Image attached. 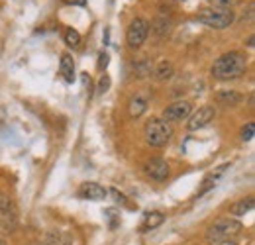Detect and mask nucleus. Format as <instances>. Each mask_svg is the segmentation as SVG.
Wrapping results in <instances>:
<instances>
[{
    "mask_svg": "<svg viewBox=\"0 0 255 245\" xmlns=\"http://www.w3.org/2000/svg\"><path fill=\"white\" fill-rule=\"evenodd\" d=\"M147 35H149V24L143 18H135V20H131V24L128 28V33H126L128 45L131 49H137V47H141L145 43Z\"/></svg>",
    "mask_w": 255,
    "mask_h": 245,
    "instance_id": "39448f33",
    "label": "nucleus"
},
{
    "mask_svg": "<svg viewBox=\"0 0 255 245\" xmlns=\"http://www.w3.org/2000/svg\"><path fill=\"white\" fill-rule=\"evenodd\" d=\"M191 110H192L191 102H187V100L175 102V104H171V106H167V108L163 110V120L169 123L181 122V120H185V118L191 116Z\"/></svg>",
    "mask_w": 255,
    "mask_h": 245,
    "instance_id": "6e6552de",
    "label": "nucleus"
},
{
    "mask_svg": "<svg viewBox=\"0 0 255 245\" xmlns=\"http://www.w3.org/2000/svg\"><path fill=\"white\" fill-rule=\"evenodd\" d=\"M67 4H77V6H85L87 4V0H63Z\"/></svg>",
    "mask_w": 255,
    "mask_h": 245,
    "instance_id": "a878e982",
    "label": "nucleus"
},
{
    "mask_svg": "<svg viewBox=\"0 0 255 245\" xmlns=\"http://www.w3.org/2000/svg\"><path fill=\"white\" fill-rule=\"evenodd\" d=\"M10 206H12V202H10V196H8V194H4V192H0V212H4V210H10Z\"/></svg>",
    "mask_w": 255,
    "mask_h": 245,
    "instance_id": "b1692460",
    "label": "nucleus"
},
{
    "mask_svg": "<svg viewBox=\"0 0 255 245\" xmlns=\"http://www.w3.org/2000/svg\"><path fill=\"white\" fill-rule=\"evenodd\" d=\"M252 210H254V198H252V196H248V198H242V200H238L236 204H232L230 214L232 216H246L248 212H252Z\"/></svg>",
    "mask_w": 255,
    "mask_h": 245,
    "instance_id": "2eb2a0df",
    "label": "nucleus"
},
{
    "mask_svg": "<svg viewBox=\"0 0 255 245\" xmlns=\"http://www.w3.org/2000/svg\"><path fill=\"white\" fill-rule=\"evenodd\" d=\"M254 135H255V123L250 122L244 129H242V139H244V141H252Z\"/></svg>",
    "mask_w": 255,
    "mask_h": 245,
    "instance_id": "412c9836",
    "label": "nucleus"
},
{
    "mask_svg": "<svg viewBox=\"0 0 255 245\" xmlns=\"http://www.w3.org/2000/svg\"><path fill=\"white\" fill-rule=\"evenodd\" d=\"M163 220H165L163 212H147V214H145V222H143V230H153V228H157V226L163 224Z\"/></svg>",
    "mask_w": 255,
    "mask_h": 245,
    "instance_id": "a211bd4d",
    "label": "nucleus"
},
{
    "mask_svg": "<svg viewBox=\"0 0 255 245\" xmlns=\"http://www.w3.org/2000/svg\"><path fill=\"white\" fill-rule=\"evenodd\" d=\"M59 73L67 83H73L75 81V63H73V57L69 53H63L61 55V61H59Z\"/></svg>",
    "mask_w": 255,
    "mask_h": 245,
    "instance_id": "f8f14e48",
    "label": "nucleus"
},
{
    "mask_svg": "<svg viewBox=\"0 0 255 245\" xmlns=\"http://www.w3.org/2000/svg\"><path fill=\"white\" fill-rule=\"evenodd\" d=\"M240 232H242V224H240L236 218H220V220H216V222L208 228L206 240H208L210 244H218V242H224V240L236 238Z\"/></svg>",
    "mask_w": 255,
    "mask_h": 245,
    "instance_id": "20e7f679",
    "label": "nucleus"
},
{
    "mask_svg": "<svg viewBox=\"0 0 255 245\" xmlns=\"http://www.w3.org/2000/svg\"><path fill=\"white\" fill-rule=\"evenodd\" d=\"M106 188L100 186L96 183H85L81 184V188L77 190V196L83 198V200H93V202H98V200H104L106 198Z\"/></svg>",
    "mask_w": 255,
    "mask_h": 245,
    "instance_id": "1a4fd4ad",
    "label": "nucleus"
},
{
    "mask_svg": "<svg viewBox=\"0 0 255 245\" xmlns=\"http://www.w3.org/2000/svg\"><path fill=\"white\" fill-rule=\"evenodd\" d=\"M16 230V216L10 210L0 212V234H12Z\"/></svg>",
    "mask_w": 255,
    "mask_h": 245,
    "instance_id": "dca6fc26",
    "label": "nucleus"
},
{
    "mask_svg": "<svg viewBox=\"0 0 255 245\" xmlns=\"http://www.w3.org/2000/svg\"><path fill=\"white\" fill-rule=\"evenodd\" d=\"M214 245H238L234 240H224V242H218V244H214Z\"/></svg>",
    "mask_w": 255,
    "mask_h": 245,
    "instance_id": "bb28decb",
    "label": "nucleus"
},
{
    "mask_svg": "<svg viewBox=\"0 0 255 245\" xmlns=\"http://www.w3.org/2000/svg\"><path fill=\"white\" fill-rule=\"evenodd\" d=\"M41 245H75L73 244V238L65 232H49L43 240Z\"/></svg>",
    "mask_w": 255,
    "mask_h": 245,
    "instance_id": "ddd939ff",
    "label": "nucleus"
},
{
    "mask_svg": "<svg viewBox=\"0 0 255 245\" xmlns=\"http://www.w3.org/2000/svg\"><path fill=\"white\" fill-rule=\"evenodd\" d=\"M155 31H157L159 35H167V33L171 31V20H167L165 16H161L159 20L155 22Z\"/></svg>",
    "mask_w": 255,
    "mask_h": 245,
    "instance_id": "aec40b11",
    "label": "nucleus"
},
{
    "mask_svg": "<svg viewBox=\"0 0 255 245\" xmlns=\"http://www.w3.org/2000/svg\"><path fill=\"white\" fill-rule=\"evenodd\" d=\"M65 43L69 45V47H79L81 45V33L77 30H73V28H67V31H65Z\"/></svg>",
    "mask_w": 255,
    "mask_h": 245,
    "instance_id": "6ab92c4d",
    "label": "nucleus"
},
{
    "mask_svg": "<svg viewBox=\"0 0 255 245\" xmlns=\"http://www.w3.org/2000/svg\"><path fill=\"white\" fill-rule=\"evenodd\" d=\"M108 89H110V77H108V75H102L100 81H98V92L104 94Z\"/></svg>",
    "mask_w": 255,
    "mask_h": 245,
    "instance_id": "4be33fe9",
    "label": "nucleus"
},
{
    "mask_svg": "<svg viewBox=\"0 0 255 245\" xmlns=\"http://www.w3.org/2000/svg\"><path fill=\"white\" fill-rule=\"evenodd\" d=\"M226 167H228V165H222V167H220L216 173H210V175H208V177L202 181V186L198 188V192H196V194H198V196H202V194H206L210 188H214V186H216V183H218V179L222 177V173L226 171Z\"/></svg>",
    "mask_w": 255,
    "mask_h": 245,
    "instance_id": "4468645a",
    "label": "nucleus"
},
{
    "mask_svg": "<svg viewBox=\"0 0 255 245\" xmlns=\"http://www.w3.org/2000/svg\"><path fill=\"white\" fill-rule=\"evenodd\" d=\"M143 171H145V175H147L149 179H153V181H165V179H169V175H171L169 163H167L165 159H161V157H151V159L143 165Z\"/></svg>",
    "mask_w": 255,
    "mask_h": 245,
    "instance_id": "0eeeda50",
    "label": "nucleus"
},
{
    "mask_svg": "<svg viewBox=\"0 0 255 245\" xmlns=\"http://www.w3.org/2000/svg\"><path fill=\"white\" fill-rule=\"evenodd\" d=\"M0 245H8V244H6V240H2V238H0Z\"/></svg>",
    "mask_w": 255,
    "mask_h": 245,
    "instance_id": "cd10ccee",
    "label": "nucleus"
},
{
    "mask_svg": "<svg viewBox=\"0 0 255 245\" xmlns=\"http://www.w3.org/2000/svg\"><path fill=\"white\" fill-rule=\"evenodd\" d=\"M214 98L220 106H226V108H234V106H240L244 102V96L238 91H218Z\"/></svg>",
    "mask_w": 255,
    "mask_h": 245,
    "instance_id": "9d476101",
    "label": "nucleus"
},
{
    "mask_svg": "<svg viewBox=\"0 0 255 245\" xmlns=\"http://www.w3.org/2000/svg\"><path fill=\"white\" fill-rule=\"evenodd\" d=\"M248 69V59L246 55L238 53V51H230L220 55L214 65H212V77L220 79V81H232V79H240Z\"/></svg>",
    "mask_w": 255,
    "mask_h": 245,
    "instance_id": "f257e3e1",
    "label": "nucleus"
},
{
    "mask_svg": "<svg viewBox=\"0 0 255 245\" xmlns=\"http://www.w3.org/2000/svg\"><path fill=\"white\" fill-rule=\"evenodd\" d=\"M196 20L204 26L216 28V30H224L230 28L236 20V14L232 8H222V6H210V8H202L196 14Z\"/></svg>",
    "mask_w": 255,
    "mask_h": 245,
    "instance_id": "f03ea898",
    "label": "nucleus"
},
{
    "mask_svg": "<svg viewBox=\"0 0 255 245\" xmlns=\"http://www.w3.org/2000/svg\"><path fill=\"white\" fill-rule=\"evenodd\" d=\"M212 6H222V8H232L234 4L242 2V0H208Z\"/></svg>",
    "mask_w": 255,
    "mask_h": 245,
    "instance_id": "5701e85b",
    "label": "nucleus"
},
{
    "mask_svg": "<svg viewBox=\"0 0 255 245\" xmlns=\"http://www.w3.org/2000/svg\"><path fill=\"white\" fill-rule=\"evenodd\" d=\"M214 118H216V108H214V106H210V104H206V106L198 108V110L192 114L191 118H189V123H187V127H189L191 131L202 129V127H206L208 123L212 122Z\"/></svg>",
    "mask_w": 255,
    "mask_h": 245,
    "instance_id": "423d86ee",
    "label": "nucleus"
},
{
    "mask_svg": "<svg viewBox=\"0 0 255 245\" xmlns=\"http://www.w3.org/2000/svg\"><path fill=\"white\" fill-rule=\"evenodd\" d=\"M147 96L145 94H135L131 100H129V104H128V110H129V116L131 118H139L145 110H147Z\"/></svg>",
    "mask_w": 255,
    "mask_h": 245,
    "instance_id": "9b49d317",
    "label": "nucleus"
},
{
    "mask_svg": "<svg viewBox=\"0 0 255 245\" xmlns=\"http://www.w3.org/2000/svg\"><path fill=\"white\" fill-rule=\"evenodd\" d=\"M108 59H110L108 53H106V51H100V55H98V67H100V69H106V67H108Z\"/></svg>",
    "mask_w": 255,
    "mask_h": 245,
    "instance_id": "393cba45",
    "label": "nucleus"
},
{
    "mask_svg": "<svg viewBox=\"0 0 255 245\" xmlns=\"http://www.w3.org/2000/svg\"><path fill=\"white\" fill-rule=\"evenodd\" d=\"M143 135H145V141L151 147H163V145H167L171 141L173 127H171V123L165 122L163 118H151L149 122L145 123V127H143Z\"/></svg>",
    "mask_w": 255,
    "mask_h": 245,
    "instance_id": "7ed1b4c3",
    "label": "nucleus"
},
{
    "mask_svg": "<svg viewBox=\"0 0 255 245\" xmlns=\"http://www.w3.org/2000/svg\"><path fill=\"white\" fill-rule=\"evenodd\" d=\"M155 77H157V81H167V79H171L173 77V65L169 61H159L157 63V67H155Z\"/></svg>",
    "mask_w": 255,
    "mask_h": 245,
    "instance_id": "f3484780",
    "label": "nucleus"
}]
</instances>
